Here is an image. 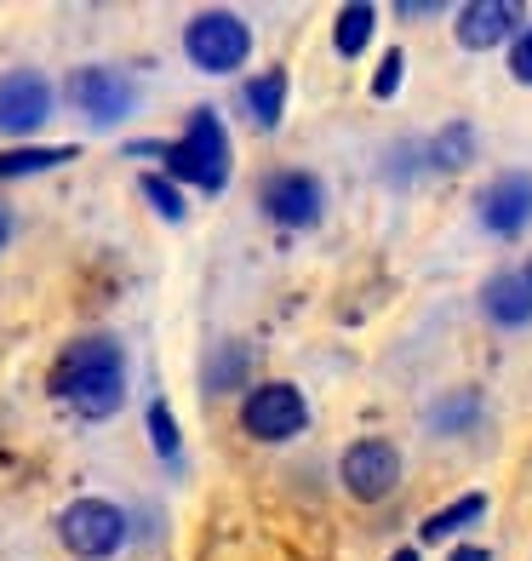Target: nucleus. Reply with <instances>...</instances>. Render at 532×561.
<instances>
[{
    "mask_svg": "<svg viewBox=\"0 0 532 561\" xmlns=\"http://www.w3.org/2000/svg\"><path fill=\"white\" fill-rule=\"evenodd\" d=\"M521 280H527V287H532V264H527V270H521Z\"/></svg>",
    "mask_w": 532,
    "mask_h": 561,
    "instance_id": "obj_26",
    "label": "nucleus"
},
{
    "mask_svg": "<svg viewBox=\"0 0 532 561\" xmlns=\"http://www.w3.org/2000/svg\"><path fill=\"white\" fill-rule=\"evenodd\" d=\"M481 304H487V316L498 327H527L532 321V287L521 275H493L487 293H481Z\"/></svg>",
    "mask_w": 532,
    "mask_h": 561,
    "instance_id": "obj_12",
    "label": "nucleus"
},
{
    "mask_svg": "<svg viewBox=\"0 0 532 561\" xmlns=\"http://www.w3.org/2000/svg\"><path fill=\"white\" fill-rule=\"evenodd\" d=\"M481 224L493 236H521L532 224V172H504L481 190Z\"/></svg>",
    "mask_w": 532,
    "mask_h": 561,
    "instance_id": "obj_9",
    "label": "nucleus"
},
{
    "mask_svg": "<svg viewBox=\"0 0 532 561\" xmlns=\"http://www.w3.org/2000/svg\"><path fill=\"white\" fill-rule=\"evenodd\" d=\"M53 390L86 419H109L126 401V355L115 339H81L58 355Z\"/></svg>",
    "mask_w": 532,
    "mask_h": 561,
    "instance_id": "obj_1",
    "label": "nucleus"
},
{
    "mask_svg": "<svg viewBox=\"0 0 532 561\" xmlns=\"http://www.w3.org/2000/svg\"><path fill=\"white\" fill-rule=\"evenodd\" d=\"M7 236H12V218H7V213H0V247H7Z\"/></svg>",
    "mask_w": 532,
    "mask_h": 561,
    "instance_id": "obj_24",
    "label": "nucleus"
},
{
    "mask_svg": "<svg viewBox=\"0 0 532 561\" xmlns=\"http://www.w3.org/2000/svg\"><path fill=\"white\" fill-rule=\"evenodd\" d=\"M74 161V144H58V149H7L0 156V178H30V172H53Z\"/></svg>",
    "mask_w": 532,
    "mask_h": 561,
    "instance_id": "obj_16",
    "label": "nucleus"
},
{
    "mask_svg": "<svg viewBox=\"0 0 532 561\" xmlns=\"http://www.w3.org/2000/svg\"><path fill=\"white\" fill-rule=\"evenodd\" d=\"M149 436H155V453H161V458H177V424H172V413H166V401L149 407Z\"/></svg>",
    "mask_w": 532,
    "mask_h": 561,
    "instance_id": "obj_20",
    "label": "nucleus"
},
{
    "mask_svg": "<svg viewBox=\"0 0 532 561\" xmlns=\"http://www.w3.org/2000/svg\"><path fill=\"white\" fill-rule=\"evenodd\" d=\"M241 373H246V350H241V344H230V350H223L218 362L207 367V385H212V390H230Z\"/></svg>",
    "mask_w": 532,
    "mask_h": 561,
    "instance_id": "obj_18",
    "label": "nucleus"
},
{
    "mask_svg": "<svg viewBox=\"0 0 532 561\" xmlns=\"http://www.w3.org/2000/svg\"><path fill=\"white\" fill-rule=\"evenodd\" d=\"M481 510H487V499H481V493H464L459 504H447V510H436V516H429V522H424L418 533H424L429 545H441V539H452V533H459V527L481 522Z\"/></svg>",
    "mask_w": 532,
    "mask_h": 561,
    "instance_id": "obj_15",
    "label": "nucleus"
},
{
    "mask_svg": "<svg viewBox=\"0 0 532 561\" xmlns=\"http://www.w3.org/2000/svg\"><path fill=\"white\" fill-rule=\"evenodd\" d=\"M258 201H264V213L287 229H310L321 218V184L310 172H269Z\"/></svg>",
    "mask_w": 532,
    "mask_h": 561,
    "instance_id": "obj_8",
    "label": "nucleus"
},
{
    "mask_svg": "<svg viewBox=\"0 0 532 561\" xmlns=\"http://www.w3.org/2000/svg\"><path fill=\"white\" fill-rule=\"evenodd\" d=\"M390 561H418V550H395Z\"/></svg>",
    "mask_w": 532,
    "mask_h": 561,
    "instance_id": "obj_25",
    "label": "nucleus"
},
{
    "mask_svg": "<svg viewBox=\"0 0 532 561\" xmlns=\"http://www.w3.org/2000/svg\"><path fill=\"white\" fill-rule=\"evenodd\" d=\"M53 115V87L35 69H12L0 81V133H35Z\"/></svg>",
    "mask_w": 532,
    "mask_h": 561,
    "instance_id": "obj_10",
    "label": "nucleus"
},
{
    "mask_svg": "<svg viewBox=\"0 0 532 561\" xmlns=\"http://www.w3.org/2000/svg\"><path fill=\"white\" fill-rule=\"evenodd\" d=\"M338 476H344L349 499L378 504L384 493H395V481H401V453H395V442H384V436H367V442H355V447L344 453Z\"/></svg>",
    "mask_w": 532,
    "mask_h": 561,
    "instance_id": "obj_5",
    "label": "nucleus"
},
{
    "mask_svg": "<svg viewBox=\"0 0 532 561\" xmlns=\"http://www.w3.org/2000/svg\"><path fill=\"white\" fill-rule=\"evenodd\" d=\"M429 156H436V167H470L475 161V133L470 126H447V133L429 144Z\"/></svg>",
    "mask_w": 532,
    "mask_h": 561,
    "instance_id": "obj_17",
    "label": "nucleus"
},
{
    "mask_svg": "<svg viewBox=\"0 0 532 561\" xmlns=\"http://www.w3.org/2000/svg\"><path fill=\"white\" fill-rule=\"evenodd\" d=\"M58 539H63L74 556L104 561V556H115L120 539H126V516H120L115 504H104V499H74L63 516H58Z\"/></svg>",
    "mask_w": 532,
    "mask_h": 561,
    "instance_id": "obj_4",
    "label": "nucleus"
},
{
    "mask_svg": "<svg viewBox=\"0 0 532 561\" xmlns=\"http://www.w3.org/2000/svg\"><path fill=\"white\" fill-rule=\"evenodd\" d=\"M510 69H516V81L521 87H532V30L516 41V53H510Z\"/></svg>",
    "mask_w": 532,
    "mask_h": 561,
    "instance_id": "obj_22",
    "label": "nucleus"
},
{
    "mask_svg": "<svg viewBox=\"0 0 532 561\" xmlns=\"http://www.w3.org/2000/svg\"><path fill=\"white\" fill-rule=\"evenodd\" d=\"M521 23V7L516 0H470V7L459 12V46H470V53H487V46L510 41Z\"/></svg>",
    "mask_w": 532,
    "mask_h": 561,
    "instance_id": "obj_11",
    "label": "nucleus"
},
{
    "mask_svg": "<svg viewBox=\"0 0 532 561\" xmlns=\"http://www.w3.org/2000/svg\"><path fill=\"white\" fill-rule=\"evenodd\" d=\"M143 195L155 201V213H161V218H184V195H177L161 172H149V178H143Z\"/></svg>",
    "mask_w": 532,
    "mask_h": 561,
    "instance_id": "obj_19",
    "label": "nucleus"
},
{
    "mask_svg": "<svg viewBox=\"0 0 532 561\" xmlns=\"http://www.w3.org/2000/svg\"><path fill=\"white\" fill-rule=\"evenodd\" d=\"M246 110H252V126L275 133L287 115V69H264L258 81H246Z\"/></svg>",
    "mask_w": 532,
    "mask_h": 561,
    "instance_id": "obj_13",
    "label": "nucleus"
},
{
    "mask_svg": "<svg viewBox=\"0 0 532 561\" xmlns=\"http://www.w3.org/2000/svg\"><path fill=\"white\" fill-rule=\"evenodd\" d=\"M155 156L166 161L172 178H184V184L218 195L230 184V133H223V121L212 110H195L189 115V133L177 144H155Z\"/></svg>",
    "mask_w": 532,
    "mask_h": 561,
    "instance_id": "obj_2",
    "label": "nucleus"
},
{
    "mask_svg": "<svg viewBox=\"0 0 532 561\" xmlns=\"http://www.w3.org/2000/svg\"><path fill=\"white\" fill-rule=\"evenodd\" d=\"M69 104L81 110L86 121L109 126V121H120V115H132L138 87L126 81L120 69H74V75H69Z\"/></svg>",
    "mask_w": 532,
    "mask_h": 561,
    "instance_id": "obj_7",
    "label": "nucleus"
},
{
    "mask_svg": "<svg viewBox=\"0 0 532 561\" xmlns=\"http://www.w3.org/2000/svg\"><path fill=\"white\" fill-rule=\"evenodd\" d=\"M447 561H493L487 550H481V545H459V550H452Z\"/></svg>",
    "mask_w": 532,
    "mask_h": 561,
    "instance_id": "obj_23",
    "label": "nucleus"
},
{
    "mask_svg": "<svg viewBox=\"0 0 532 561\" xmlns=\"http://www.w3.org/2000/svg\"><path fill=\"white\" fill-rule=\"evenodd\" d=\"M184 53H189L195 69L230 75L252 53V30H246L235 12H200V18H189V30H184Z\"/></svg>",
    "mask_w": 532,
    "mask_h": 561,
    "instance_id": "obj_3",
    "label": "nucleus"
},
{
    "mask_svg": "<svg viewBox=\"0 0 532 561\" xmlns=\"http://www.w3.org/2000/svg\"><path fill=\"white\" fill-rule=\"evenodd\" d=\"M303 419H310V407H303V390H292V385H258L241 407L246 436H258V442H292Z\"/></svg>",
    "mask_w": 532,
    "mask_h": 561,
    "instance_id": "obj_6",
    "label": "nucleus"
},
{
    "mask_svg": "<svg viewBox=\"0 0 532 561\" xmlns=\"http://www.w3.org/2000/svg\"><path fill=\"white\" fill-rule=\"evenodd\" d=\"M372 23H378V12L367 7V0H355V7H344V12H338V30H333L338 58H361V53H367V41H372Z\"/></svg>",
    "mask_w": 532,
    "mask_h": 561,
    "instance_id": "obj_14",
    "label": "nucleus"
},
{
    "mask_svg": "<svg viewBox=\"0 0 532 561\" xmlns=\"http://www.w3.org/2000/svg\"><path fill=\"white\" fill-rule=\"evenodd\" d=\"M401 75H407V58L390 53L384 64H378V75H372V98H390V92L401 87Z\"/></svg>",
    "mask_w": 532,
    "mask_h": 561,
    "instance_id": "obj_21",
    "label": "nucleus"
}]
</instances>
